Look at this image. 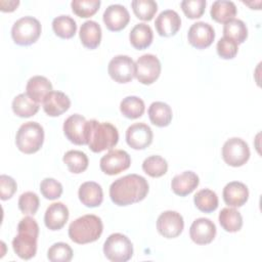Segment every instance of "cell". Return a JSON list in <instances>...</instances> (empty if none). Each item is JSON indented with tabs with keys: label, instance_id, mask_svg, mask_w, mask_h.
<instances>
[{
	"label": "cell",
	"instance_id": "cell-33",
	"mask_svg": "<svg viewBox=\"0 0 262 262\" xmlns=\"http://www.w3.org/2000/svg\"><path fill=\"white\" fill-rule=\"evenodd\" d=\"M193 202L195 207L204 213H211L218 208V196L216 192L208 188L199 190L193 196Z\"/></svg>",
	"mask_w": 262,
	"mask_h": 262
},
{
	"label": "cell",
	"instance_id": "cell-45",
	"mask_svg": "<svg viewBox=\"0 0 262 262\" xmlns=\"http://www.w3.org/2000/svg\"><path fill=\"white\" fill-rule=\"evenodd\" d=\"M19 4L18 0H10V1H5V0H1L0 1V9L2 11H13L17 5Z\"/></svg>",
	"mask_w": 262,
	"mask_h": 262
},
{
	"label": "cell",
	"instance_id": "cell-11",
	"mask_svg": "<svg viewBox=\"0 0 262 262\" xmlns=\"http://www.w3.org/2000/svg\"><path fill=\"white\" fill-rule=\"evenodd\" d=\"M108 75L118 83H128L135 77V62L128 55H116L107 66Z\"/></svg>",
	"mask_w": 262,
	"mask_h": 262
},
{
	"label": "cell",
	"instance_id": "cell-24",
	"mask_svg": "<svg viewBox=\"0 0 262 262\" xmlns=\"http://www.w3.org/2000/svg\"><path fill=\"white\" fill-rule=\"evenodd\" d=\"M27 94L36 102H43L46 95L52 91V84L44 76L32 77L26 86Z\"/></svg>",
	"mask_w": 262,
	"mask_h": 262
},
{
	"label": "cell",
	"instance_id": "cell-41",
	"mask_svg": "<svg viewBox=\"0 0 262 262\" xmlns=\"http://www.w3.org/2000/svg\"><path fill=\"white\" fill-rule=\"evenodd\" d=\"M40 191L47 200H56L62 193V185L54 178H44L40 183Z\"/></svg>",
	"mask_w": 262,
	"mask_h": 262
},
{
	"label": "cell",
	"instance_id": "cell-5",
	"mask_svg": "<svg viewBox=\"0 0 262 262\" xmlns=\"http://www.w3.org/2000/svg\"><path fill=\"white\" fill-rule=\"evenodd\" d=\"M44 141V129L37 122H27L20 125L16 132L15 144L25 154L38 151Z\"/></svg>",
	"mask_w": 262,
	"mask_h": 262
},
{
	"label": "cell",
	"instance_id": "cell-18",
	"mask_svg": "<svg viewBox=\"0 0 262 262\" xmlns=\"http://www.w3.org/2000/svg\"><path fill=\"white\" fill-rule=\"evenodd\" d=\"M155 26L160 36L171 37L174 36L180 29L181 18L175 10L166 9L157 16Z\"/></svg>",
	"mask_w": 262,
	"mask_h": 262
},
{
	"label": "cell",
	"instance_id": "cell-7",
	"mask_svg": "<svg viewBox=\"0 0 262 262\" xmlns=\"http://www.w3.org/2000/svg\"><path fill=\"white\" fill-rule=\"evenodd\" d=\"M103 254L110 261L126 262L133 255V245L125 234L112 233L103 244Z\"/></svg>",
	"mask_w": 262,
	"mask_h": 262
},
{
	"label": "cell",
	"instance_id": "cell-30",
	"mask_svg": "<svg viewBox=\"0 0 262 262\" xmlns=\"http://www.w3.org/2000/svg\"><path fill=\"white\" fill-rule=\"evenodd\" d=\"M218 219L221 227L227 232H236L243 226V217L234 208H223Z\"/></svg>",
	"mask_w": 262,
	"mask_h": 262
},
{
	"label": "cell",
	"instance_id": "cell-21",
	"mask_svg": "<svg viewBox=\"0 0 262 262\" xmlns=\"http://www.w3.org/2000/svg\"><path fill=\"white\" fill-rule=\"evenodd\" d=\"M223 200L229 207H242L249 199V189L239 181H231L223 188Z\"/></svg>",
	"mask_w": 262,
	"mask_h": 262
},
{
	"label": "cell",
	"instance_id": "cell-43",
	"mask_svg": "<svg viewBox=\"0 0 262 262\" xmlns=\"http://www.w3.org/2000/svg\"><path fill=\"white\" fill-rule=\"evenodd\" d=\"M217 53L221 58L224 59H231L233 58L236 53H237V44L226 37H222L218 42H217Z\"/></svg>",
	"mask_w": 262,
	"mask_h": 262
},
{
	"label": "cell",
	"instance_id": "cell-2",
	"mask_svg": "<svg viewBox=\"0 0 262 262\" xmlns=\"http://www.w3.org/2000/svg\"><path fill=\"white\" fill-rule=\"evenodd\" d=\"M39 225L30 216L23 218L17 225V235L12 241L14 253L24 260L32 259L37 253Z\"/></svg>",
	"mask_w": 262,
	"mask_h": 262
},
{
	"label": "cell",
	"instance_id": "cell-34",
	"mask_svg": "<svg viewBox=\"0 0 262 262\" xmlns=\"http://www.w3.org/2000/svg\"><path fill=\"white\" fill-rule=\"evenodd\" d=\"M52 29L56 36L62 39H70L76 34L77 24L70 15H59L52 20Z\"/></svg>",
	"mask_w": 262,
	"mask_h": 262
},
{
	"label": "cell",
	"instance_id": "cell-26",
	"mask_svg": "<svg viewBox=\"0 0 262 262\" xmlns=\"http://www.w3.org/2000/svg\"><path fill=\"white\" fill-rule=\"evenodd\" d=\"M154 34L151 28L144 23L135 25L129 34V40L131 45L138 50L147 48L152 42Z\"/></svg>",
	"mask_w": 262,
	"mask_h": 262
},
{
	"label": "cell",
	"instance_id": "cell-6",
	"mask_svg": "<svg viewBox=\"0 0 262 262\" xmlns=\"http://www.w3.org/2000/svg\"><path fill=\"white\" fill-rule=\"evenodd\" d=\"M40 21L30 15L17 19L11 28V37L15 44L28 46L35 43L41 35Z\"/></svg>",
	"mask_w": 262,
	"mask_h": 262
},
{
	"label": "cell",
	"instance_id": "cell-42",
	"mask_svg": "<svg viewBox=\"0 0 262 262\" xmlns=\"http://www.w3.org/2000/svg\"><path fill=\"white\" fill-rule=\"evenodd\" d=\"M181 8L184 14L188 18H199L205 12L206 1L205 0H183Z\"/></svg>",
	"mask_w": 262,
	"mask_h": 262
},
{
	"label": "cell",
	"instance_id": "cell-9",
	"mask_svg": "<svg viewBox=\"0 0 262 262\" xmlns=\"http://www.w3.org/2000/svg\"><path fill=\"white\" fill-rule=\"evenodd\" d=\"M63 133L66 137L74 144H88L89 123L82 115L74 114L64 121Z\"/></svg>",
	"mask_w": 262,
	"mask_h": 262
},
{
	"label": "cell",
	"instance_id": "cell-27",
	"mask_svg": "<svg viewBox=\"0 0 262 262\" xmlns=\"http://www.w3.org/2000/svg\"><path fill=\"white\" fill-rule=\"evenodd\" d=\"M150 122L158 127H166L172 121V108L163 101L152 102L147 111Z\"/></svg>",
	"mask_w": 262,
	"mask_h": 262
},
{
	"label": "cell",
	"instance_id": "cell-32",
	"mask_svg": "<svg viewBox=\"0 0 262 262\" xmlns=\"http://www.w3.org/2000/svg\"><path fill=\"white\" fill-rule=\"evenodd\" d=\"M145 110L144 101L138 96H127L120 103L122 115L128 119L140 118Z\"/></svg>",
	"mask_w": 262,
	"mask_h": 262
},
{
	"label": "cell",
	"instance_id": "cell-38",
	"mask_svg": "<svg viewBox=\"0 0 262 262\" xmlns=\"http://www.w3.org/2000/svg\"><path fill=\"white\" fill-rule=\"evenodd\" d=\"M99 0H73L72 10L80 17H89L97 12L100 6Z\"/></svg>",
	"mask_w": 262,
	"mask_h": 262
},
{
	"label": "cell",
	"instance_id": "cell-35",
	"mask_svg": "<svg viewBox=\"0 0 262 262\" xmlns=\"http://www.w3.org/2000/svg\"><path fill=\"white\" fill-rule=\"evenodd\" d=\"M223 37L233 40L238 45L246 41L248 28L242 19L233 18L223 26Z\"/></svg>",
	"mask_w": 262,
	"mask_h": 262
},
{
	"label": "cell",
	"instance_id": "cell-23",
	"mask_svg": "<svg viewBox=\"0 0 262 262\" xmlns=\"http://www.w3.org/2000/svg\"><path fill=\"white\" fill-rule=\"evenodd\" d=\"M78 195L81 203L89 208L98 207L103 201L102 188L94 181H86L82 183L79 187Z\"/></svg>",
	"mask_w": 262,
	"mask_h": 262
},
{
	"label": "cell",
	"instance_id": "cell-1",
	"mask_svg": "<svg viewBox=\"0 0 262 262\" xmlns=\"http://www.w3.org/2000/svg\"><path fill=\"white\" fill-rule=\"evenodd\" d=\"M147 180L138 174H128L115 180L110 186V198L117 206H128L145 199Z\"/></svg>",
	"mask_w": 262,
	"mask_h": 262
},
{
	"label": "cell",
	"instance_id": "cell-44",
	"mask_svg": "<svg viewBox=\"0 0 262 262\" xmlns=\"http://www.w3.org/2000/svg\"><path fill=\"white\" fill-rule=\"evenodd\" d=\"M17 184L15 180L5 174L0 176V198L2 201L10 199L16 191Z\"/></svg>",
	"mask_w": 262,
	"mask_h": 262
},
{
	"label": "cell",
	"instance_id": "cell-10",
	"mask_svg": "<svg viewBox=\"0 0 262 262\" xmlns=\"http://www.w3.org/2000/svg\"><path fill=\"white\" fill-rule=\"evenodd\" d=\"M161 74V62L154 54H143L135 62V77L144 85L152 84Z\"/></svg>",
	"mask_w": 262,
	"mask_h": 262
},
{
	"label": "cell",
	"instance_id": "cell-40",
	"mask_svg": "<svg viewBox=\"0 0 262 262\" xmlns=\"http://www.w3.org/2000/svg\"><path fill=\"white\" fill-rule=\"evenodd\" d=\"M18 209L23 214L34 215L39 209L40 201L37 193L33 191H27L20 194L18 199Z\"/></svg>",
	"mask_w": 262,
	"mask_h": 262
},
{
	"label": "cell",
	"instance_id": "cell-15",
	"mask_svg": "<svg viewBox=\"0 0 262 262\" xmlns=\"http://www.w3.org/2000/svg\"><path fill=\"white\" fill-rule=\"evenodd\" d=\"M152 131L144 123H135L126 130V141L134 149H144L152 142Z\"/></svg>",
	"mask_w": 262,
	"mask_h": 262
},
{
	"label": "cell",
	"instance_id": "cell-3",
	"mask_svg": "<svg viewBox=\"0 0 262 262\" xmlns=\"http://www.w3.org/2000/svg\"><path fill=\"white\" fill-rule=\"evenodd\" d=\"M103 230L101 219L93 214H87L74 220L69 226L70 238L79 245L97 241Z\"/></svg>",
	"mask_w": 262,
	"mask_h": 262
},
{
	"label": "cell",
	"instance_id": "cell-4",
	"mask_svg": "<svg viewBox=\"0 0 262 262\" xmlns=\"http://www.w3.org/2000/svg\"><path fill=\"white\" fill-rule=\"evenodd\" d=\"M88 145L94 152L111 149L119 141V132L111 123H100L96 120H89Z\"/></svg>",
	"mask_w": 262,
	"mask_h": 262
},
{
	"label": "cell",
	"instance_id": "cell-22",
	"mask_svg": "<svg viewBox=\"0 0 262 262\" xmlns=\"http://www.w3.org/2000/svg\"><path fill=\"white\" fill-rule=\"evenodd\" d=\"M199 176L192 171H184L173 177L171 188L177 195L185 196L191 193L199 185Z\"/></svg>",
	"mask_w": 262,
	"mask_h": 262
},
{
	"label": "cell",
	"instance_id": "cell-39",
	"mask_svg": "<svg viewBox=\"0 0 262 262\" xmlns=\"http://www.w3.org/2000/svg\"><path fill=\"white\" fill-rule=\"evenodd\" d=\"M47 258L51 262H69L73 258V250L66 243H55L48 249Z\"/></svg>",
	"mask_w": 262,
	"mask_h": 262
},
{
	"label": "cell",
	"instance_id": "cell-8",
	"mask_svg": "<svg viewBox=\"0 0 262 262\" xmlns=\"http://www.w3.org/2000/svg\"><path fill=\"white\" fill-rule=\"evenodd\" d=\"M222 159L231 167H241L250 159L248 143L238 137L227 139L222 146Z\"/></svg>",
	"mask_w": 262,
	"mask_h": 262
},
{
	"label": "cell",
	"instance_id": "cell-19",
	"mask_svg": "<svg viewBox=\"0 0 262 262\" xmlns=\"http://www.w3.org/2000/svg\"><path fill=\"white\" fill-rule=\"evenodd\" d=\"M44 112L50 117H57L67 112L71 106L69 96L61 91H51L44 98L43 102Z\"/></svg>",
	"mask_w": 262,
	"mask_h": 262
},
{
	"label": "cell",
	"instance_id": "cell-28",
	"mask_svg": "<svg viewBox=\"0 0 262 262\" xmlns=\"http://www.w3.org/2000/svg\"><path fill=\"white\" fill-rule=\"evenodd\" d=\"M210 14L215 21L226 24L234 18L236 14V6L229 0H216L211 6Z\"/></svg>",
	"mask_w": 262,
	"mask_h": 262
},
{
	"label": "cell",
	"instance_id": "cell-29",
	"mask_svg": "<svg viewBox=\"0 0 262 262\" xmlns=\"http://www.w3.org/2000/svg\"><path fill=\"white\" fill-rule=\"evenodd\" d=\"M12 111L20 118H29L37 114L39 103L33 100L27 93H20L12 100Z\"/></svg>",
	"mask_w": 262,
	"mask_h": 262
},
{
	"label": "cell",
	"instance_id": "cell-12",
	"mask_svg": "<svg viewBox=\"0 0 262 262\" xmlns=\"http://www.w3.org/2000/svg\"><path fill=\"white\" fill-rule=\"evenodd\" d=\"M131 158L123 149H112L101 157L99 167L107 175H116L130 167Z\"/></svg>",
	"mask_w": 262,
	"mask_h": 262
},
{
	"label": "cell",
	"instance_id": "cell-16",
	"mask_svg": "<svg viewBox=\"0 0 262 262\" xmlns=\"http://www.w3.org/2000/svg\"><path fill=\"white\" fill-rule=\"evenodd\" d=\"M216 235V226L208 218L195 219L189 228V236L196 245H208Z\"/></svg>",
	"mask_w": 262,
	"mask_h": 262
},
{
	"label": "cell",
	"instance_id": "cell-17",
	"mask_svg": "<svg viewBox=\"0 0 262 262\" xmlns=\"http://www.w3.org/2000/svg\"><path fill=\"white\" fill-rule=\"evenodd\" d=\"M105 27L113 32L123 30L130 20V14L127 8L121 4H112L107 6L102 15Z\"/></svg>",
	"mask_w": 262,
	"mask_h": 262
},
{
	"label": "cell",
	"instance_id": "cell-14",
	"mask_svg": "<svg viewBox=\"0 0 262 262\" xmlns=\"http://www.w3.org/2000/svg\"><path fill=\"white\" fill-rule=\"evenodd\" d=\"M188 42L198 49L209 47L215 39V31L205 21H196L190 26L187 33Z\"/></svg>",
	"mask_w": 262,
	"mask_h": 262
},
{
	"label": "cell",
	"instance_id": "cell-20",
	"mask_svg": "<svg viewBox=\"0 0 262 262\" xmlns=\"http://www.w3.org/2000/svg\"><path fill=\"white\" fill-rule=\"evenodd\" d=\"M69 215V209L64 204L60 202L53 203L46 209L44 215L45 225L50 230H59L66 225Z\"/></svg>",
	"mask_w": 262,
	"mask_h": 262
},
{
	"label": "cell",
	"instance_id": "cell-13",
	"mask_svg": "<svg viewBox=\"0 0 262 262\" xmlns=\"http://www.w3.org/2000/svg\"><path fill=\"white\" fill-rule=\"evenodd\" d=\"M184 227L183 217L176 211H165L157 220V229L166 238H174L180 235Z\"/></svg>",
	"mask_w": 262,
	"mask_h": 262
},
{
	"label": "cell",
	"instance_id": "cell-36",
	"mask_svg": "<svg viewBox=\"0 0 262 262\" xmlns=\"http://www.w3.org/2000/svg\"><path fill=\"white\" fill-rule=\"evenodd\" d=\"M142 170L150 177H161L168 170L167 161L161 156H149L142 163Z\"/></svg>",
	"mask_w": 262,
	"mask_h": 262
},
{
	"label": "cell",
	"instance_id": "cell-25",
	"mask_svg": "<svg viewBox=\"0 0 262 262\" xmlns=\"http://www.w3.org/2000/svg\"><path fill=\"white\" fill-rule=\"evenodd\" d=\"M79 36L83 46L95 49L101 41V28L95 20H86L80 28Z\"/></svg>",
	"mask_w": 262,
	"mask_h": 262
},
{
	"label": "cell",
	"instance_id": "cell-37",
	"mask_svg": "<svg viewBox=\"0 0 262 262\" xmlns=\"http://www.w3.org/2000/svg\"><path fill=\"white\" fill-rule=\"evenodd\" d=\"M131 6L136 17L142 20H150L158 10V4L154 0H133Z\"/></svg>",
	"mask_w": 262,
	"mask_h": 262
},
{
	"label": "cell",
	"instance_id": "cell-31",
	"mask_svg": "<svg viewBox=\"0 0 262 262\" xmlns=\"http://www.w3.org/2000/svg\"><path fill=\"white\" fill-rule=\"evenodd\" d=\"M63 163L67 165L70 172L74 174H80L88 168V158L85 152L77 149L69 150L64 154Z\"/></svg>",
	"mask_w": 262,
	"mask_h": 262
}]
</instances>
